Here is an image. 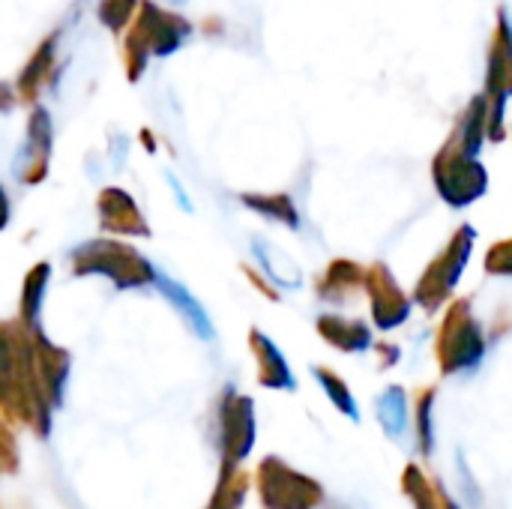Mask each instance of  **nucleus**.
<instances>
[{
    "label": "nucleus",
    "instance_id": "4",
    "mask_svg": "<svg viewBox=\"0 0 512 509\" xmlns=\"http://www.w3.org/2000/svg\"><path fill=\"white\" fill-rule=\"evenodd\" d=\"M72 276H102L117 291L147 288L156 285L159 270L147 255H141L132 243H123L120 237H96L72 249L69 255Z\"/></svg>",
    "mask_w": 512,
    "mask_h": 509
},
{
    "label": "nucleus",
    "instance_id": "19",
    "mask_svg": "<svg viewBox=\"0 0 512 509\" xmlns=\"http://www.w3.org/2000/svg\"><path fill=\"white\" fill-rule=\"evenodd\" d=\"M240 204L246 210L258 213L267 222L285 225L288 231H300V225H303L300 210H297V204H294V198L288 192H243Z\"/></svg>",
    "mask_w": 512,
    "mask_h": 509
},
{
    "label": "nucleus",
    "instance_id": "25",
    "mask_svg": "<svg viewBox=\"0 0 512 509\" xmlns=\"http://www.w3.org/2000/svg\"><path fill=\"white\" fill-rule=\"evenodd\" d=\"M432 405H435V393L429 390L417 402V426L423 438V453H432Z\"/></svg>",
    "mask_w": 512,
    "mask_h": 509
},
{
    "label": "nucleus",
    "instance_id": "23",
    "mask_svg": "<svg viewBox=\"0 0 512 509\" xmlns=\"http://www.w3.org/2000/svg\"><path fill=\"white\" fill-rule=\"evenodd\" d=\"M138 6H141V0H96V18L105 30L123 33L132 24Z\"/></svg>",
    "mask_w": 512,
    "mask_h": 509
},
{
    "label": "nucleus",
    "instance_id": "13",
    "mask_svg": "<svg viewBox=\"0 0 512 509\" xmlns=\"http://www.w3.org/2000/svg\"><path fill=\"white\" fill-rule=\"evenodd\" d=\"M33 360H36V378L48 405H60L63 387L69 378V354L57 348L39 327H33Z\"/></svg>",
    "mask_w": 512,
    "mask_h": 509
},
{
    "label": "nucleus",
    "instance_id": "7",
    "mask_svg": "<svg viewBox=\"0 0 512 509\" xmlns=\"http://www.w3.org/2000/svg\"><path fill=\"white\" fill-rule=\"evenodd\" d=\"M483 96L489 105V141L501 144L507 138V102L512 99V18L507 9H498V24L486 54Z\"/></svg>",
    "mask_w": 512,
    "mask_h": 509
},
{
    "label": "nucleus",
    "instance_id": "5",
    "mask_svg": "<svg viewBox=\"0 0 512 509\" xmlns=\"http://www.w3.org/2000/svg\"><path fill=\"white\" fill-rule=\"evenodd\" d=\"M474 249H477V228L471 222H462L450 234L444 249L420 273V279H417V285L411 291L414 306H420L426 315L441 312V306H447L456 297V288H459L462 276L468 273Z\"/></svg>",
    "mask_w": 512,
    "mask_h": 509
},
{
    "label": "nucleus",
    "instance_id": "10",
    "mask_svg": "<svg viewBox=\"0 0 512 509\" xmlns=\"http://www.w3.org/2000/svg\"><path fill=\"white\" fill-rule=\"evenodd\" d=\"M96 213H99V228L108 237H153L138 201L120 189V186H105L96 198Z\"/></svg>",
    "mask_w": 512,
    "mask_h": 509
},
{
    "label": "nucleus",
    "instance_id": "6",
    "mask_svg": "<svg viewBox=\"0 0 512 509\" xmlns=\"http://www.w3.org/2000/svg\"><path fill=\"white\" fill-rule=\"evenodd\" d=\"M489 351V339L483 321L474 312L471 297H459L447 303L441 330H438V363L444 375H465L480 369Z\"/></svg>",
    "mask_w": 512,
    "mask_h": 509
},
{
    "label": "nucleus",
    "instance_id": "3",
    "mask_svg": "<svg viewBox=\"0 0 512 509\" xmlns=\"http://www.w3.org/2000/svg\"><path fill=\"white\" fill-rule=\"evenodd\" d=\"M192 36V21L174 9H165L153 0H141L132 24L123 30V72L135 84L147 72L150 57H171Z\"/></svg>",
    "mask_w": 512,
    "mask_h": 509
},
{
    "label": "nucleus",
    "instance_id": "14",
    "mask_svg": "<svg viewBox=\"0 0 512 509\" xmlns=\"http://www.w3.org/2000/svg\"><path fill=\"white\" fill-rule=\"evenodd\" d=\"M366 282V267L354 258H333L315 282V294L324 303L342 306L357 297Z\"/></svg>",
    "mask_w": 512,
    "mask_h": 509
},
{
    "label": "nucleus",
    "instance_id": "26",
    "mask_svg": "<svg viewBox=\"0 0 512 509\" xmlns=\"http://www.w3.org/2000/svg\"><path fill=\"white\" fill-rule=\"evenodd\" d=\"M15 105H18L15 84H9V81H0V114H9Z\"/></svg>",
    "mask_w": 512,
    "mask_h": 509
},
{
    "label": "nucleus",
    "instance_id": "15",
    "mask_svg": "<svg viewBox=\"0 0 512 509\" xmlns=\"http://www.w3.org/2000/svg\"><path fill=\"white\" fill-rule=\"evenodd\" d=\"M321 339L342 354H363L372 348V327L363 318H345L339 312H324L315 321Z\"/></svg>",
    "mask_w": 512,
    "mask_h": 509
},
{
    "label": "nucleus",
    "instance_id": "18",
    "mask_svg": "<svg viewBox=\"0 0 512 509\" xmlns=\"http://www.w3.org/2000/svg\"><path fill=\"white\" fill-rule=\"evenodd\" d=\"M156 288H159V294L171 303V309L186 321V327H189L201 342H210V339L216 336V330H213V324H210L207 309L195 300V294H192L186 285H180L177 279H171V276H162V273H159Z\"/></svg>",
    "mask_w": 512,
    "mask_h": 509
},
{
    "label": "nucleus",
    "instance_id": "1",
    "mask_svg": "<svg viewBox=\"0 0 512 509\" xmlns=\"http://www.w3.org/2000/svg\"><path fill=\"white\" fill-rule=\"evenodd\" d=\"M489 138L486 96H474L459 114L450 138L432 159V183L441 201L453 210L477 204L489 192V171L483 165V147Z\"/></svg>",
    "mask_w": 512,
    "mask_h": 509
},
{
    "label": "nucleus",
    "instance_id": "12",
    "mask_svg": "<svg viewBox=\"0 0 512 509\" xmlns=\"http://www.w3.org/2000/svg\"><path fill=\"white\" fill-rule=\"evenodd\" d=\"M57 42H60V30L48 33L27 57V63L21 66L18 78H15V93L21 105H36L42 90L48 87V81L57 75Z\"/></svg>",
    "mask_w": 512,
    "mask_h": 509
},
{
    "label": "nucleus",
    "instance_id": "20",
    "mask_svg": "<svg viewBox=\"0 0 512 509\" xmlns=\"http://www.w3.org/2000/svg\"><path fill=\"white\" fill-rule=\"evenodd\" d=\"M48 282H51V264L48 261H39L27 270L24 282H21V297H18V321L24 327H39V312H42V303H45V291H48Z\"/></svg>",
    "mask_w": 512,
    "mask_h": 509
},
{
    "label": "nucleus",
    "instance_id": "28",
    "mask_svg": "<svg viewBox=\"0 0 512 509\" xmlns=\"http://www.w3.org/2000/svg\"><path fill=\"white\" fill-rule=\"evenodd\" d=\"M168 3H174V6H180V3H186V0H168Z\"/></svg>",
    "mask_w": 512,
    "mask_h": 509
},
{
    "label": "nucleus",
    "instance_id": "8",
    "mask_svg": "<svg viewBox=\"0 0 512 509\" xmlns=\"http://www.w3.org/2000/svg\"><path fill=\"white\" fill-rule=\"evenodd\" d=\"M363 291L369 297V309H372V324L384 333L399 330L411 312H414V300L411 294L402 291L399 279L393 276V270L384 261H375L366 267V282Z\"/></svg>",
    "mask_w": 512,
    "mask_h": 509
},
{
    "label": "nucleus",
    "instance_id": "22",
    "mask_svg": "<svg viewBox=\"0 0 512 509\" xmlns=\"http://www.w3.org/2000/svg\"><path fill=\"white\" fill-rule=\"evenodd\" d=\"M312 375H315V381L321 384V390L330 396V402L348 417V420H354V423H360V408H357V402H354V393L348 390V384L336 375V372H330V369H321V366H312Z\"/></svg>",
    "mask_w": 512,
    "mask_h": 509
},
{
    "label": "nucleus",
    "instance_id": "16",
    "mask_svg": "<svg viewBox=\"0 0 512 509\" xmlns=\"http://www.w3.org/2000/svg\"><path fill=\"white\" fill-rule=\"evenodd\" d=\"M252 255H255V261H258L261 276H264L273 288H279V291H300V288H303V270H300V264H297L285 249H279L276 243L258 237V240L252 243Z\"/></svg>",
    "mask_w": 512,
    "mask_h": 509
},
{
    "label": "nucleus",
    "instance_id": "24",
    "mask_svg": "<svg viewBox=\"0 0 512 509\" xmlns=\"http://www.w3.org/2000/svg\"><path fill=\"white\" fill-rule=\"evenodd\" d=\"M483 267L489 276H501V279H512V237H504L498 243L489 246Z\"/></svg>",
    "mask_w": 512,
    "mask_h": 509
},
{
    "label": "nucleus",
    "instance_id": "9",
    "mask_svg": "<svg viewBox=\"0 0 512 509\" xmlns=\"http://www.w3.org/2000/svg\"><path fill=\"white\" fill-rule=\"evenodd\" d=\"M51 144H54V126L51 114L45 105H33L27 114L24 126V144L15 159V177L24 186H39L48 177V162H51Z\"/></svg>",
    "mask_w": 512,
    "mask_h": 509
},
{
    "label": "nucleus",
    "instance_id": "21",
    "mask_svg": "<svg viewBox=\"0 0 512 509\" xmlns=\"http://www.w3.org/2000/svg\"><path fill=\"white\" fill-rule=\"evenodd\" d=\"M375 411H378V420L390 438H396V441L405 438V432H408V396L402 387H387L378 396Z\"/></svg>",
    "mask_w": 512,
    "mask_h": 509
},
{
    "label": "nucleus",
    "instance_id": "2",
    "mask_svg": "<svg viewBox=\"0 0 512 509\" xmlns=\"http://www.w3.org/2000/svg\"><path fill=\"white\" fill-rule=\"evenodd\" d=\"M0 408L30 423H48V399L33 360V330L21 321H0Z\"/></svg>",
    "mask_w": 512,
    "mask_h": 509
},
{
    "label": "nucleus",
    "instance_id": "27",
    "mask_svg": "<svg viewBox=\"0 0 512 509\" xmlns=\"http://www.w3.org/2000/svg\"><path fill=\"white\" fill-rule=\"evenodd\" d=\"M9 219H12V204H9V195H6V189L0 183V231L9 225Z\"/></svg>",
    "mask_w": 512,
    "mask_h": 509
},
{
    "label": "nucleus",
    "instance_id": "11",
    "mask_svg": "<svg viewBox=\"0 0 512 509\" xmlns=\"http://www.w3.org/2000/svg\"><path fill=\"white\" fill-rule=\"evenodd\" d=\"M219 420H222V447L228 459H243L252 450L255 441V414H252V399L228 390L219 405Z\"/></svg>",
    "mask_w": 512,
    "mask_h": 509
},
{
    "label": "nucleus",
    "instance_id": "17",
    "mask_svg": "<svg viewBox=\"0 0 512 509\" xmlns=\"http://www.w3.org/2000/svg\"><path fill=\"white\" fill-rule=\"evenodd\" d=\"M249 348H252L255 360H258V381L267 390H297V381L291 375L288 360L282 357V351L276 348V342L267 333L252 327L249 330Z\"/></svg>",
    "mask_w": 512,
    "mask_h": 509
}]
</instances>
